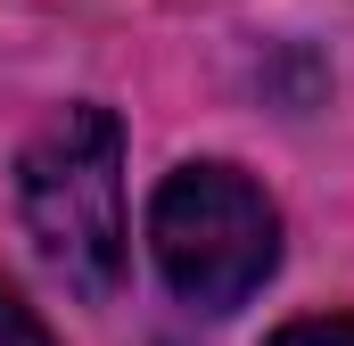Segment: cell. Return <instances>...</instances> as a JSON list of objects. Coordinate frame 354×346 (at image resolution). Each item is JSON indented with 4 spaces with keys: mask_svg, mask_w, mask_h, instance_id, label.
<instances>
[{
    "mask_svg": "<svg viewBox=\"0 0 354 346\" xmlns=\"http://www.w3.org/2000/svg\"><path fill=\"white\" fill-rule=\"evenodd\" d=\"M25 231L75 297L124 280V124L107 107H66L25 149Z\"/></svg>",
    "mask_w": 354,
    "mask_h": 346,
    "instance_id": "6da1fadb",
    "label": "cell"
},
{
    "mask_svg": "<svg viewBox=\"0 0 354 346\" xmlns=\"http://www.w3.org/2000/svg\"><path fill=\"white\" fill-rule=\"evenodd\" d=\"M0 346H50V330H41V313L0 280Z\"/></svg>",
    "mask_w": 354,
    "mask_h": 346,
    "instance_id": "3957f363",
    "label": "cell"
},
{
    "mask_svg": "<svg viewBox=\"0 0 354 346\" xmlns=\"http://www.w3.org/2000/svg\"><path fill=\"white\" fill-rule=\"evenodd\" d=\"M149 248L181 305L231 313L280 264V215L239 165H181L149 206Z\"/></svg>",
    "mask_w": 354,
    "mask_h": 346,
    "instance_id": "7a4b0ae2",
    "label": "cell"
},
{
    "mask_svg": "<svg viewBox=\"0 0 354 346\" xmlns=\"http://www.w3.org/2000/svg\"><path fill=\"white\" fill-rule=\"evenodd\" d=\"M272 346H354V322H288Z\"/></svg>",
    "mask_w": 354,
    "mask_h": 346,
    "instance_id": "277c9868",
    "label": "cell"
}]
</instances>
